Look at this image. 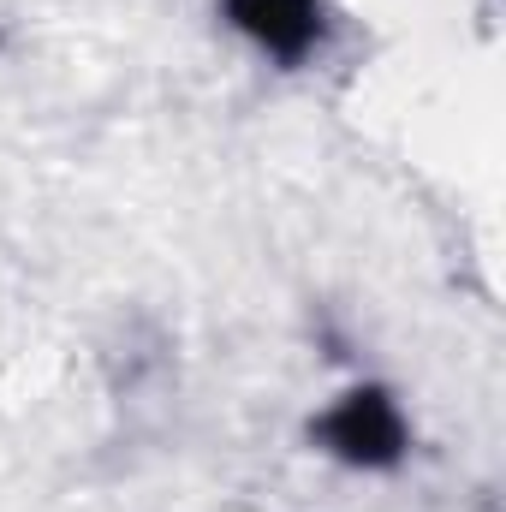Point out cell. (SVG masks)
<instances>
[{"instance_id": "obj_2", "label": "cell", "mask_w": 506, "mask_h": 512, "mask_svg": "<svg viewBox=\"0 0 506 512\" xmlns=\"http://www.w3.org/2000/svg\"><path fill=\"white\" fill-rule=\"evenodd\" d=\"M221 24L280 72L310 66L334 42V6L328 0H221Z\"/></svg>"}, {"instance_id": "obj_1", "label": "cell", "mask_w": 506, "mask_h": 512, "mask_svg": "<svg viewBox=\"0 0 506 512\" xmlns=\"http://www.w3.org/2000/svg\"><path fill=\"white\" fill-rule=\"evenodd\" d=\"M310 447L346 471L381 477V471H399L411 459V417H405L393 387L352 382L310 417Z\"/></svg>"}]
</instances>
